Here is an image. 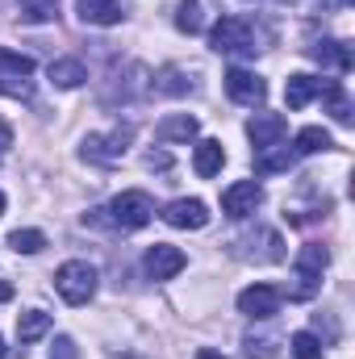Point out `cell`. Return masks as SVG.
I'll return each instance as SVG.
<instances>
[{
    "label": "cell",
    "instance_id": "obj_23",
    "mask_svg": "<svg viewBox=\"0 0 355 359\" xmlns=\"http://www.w3.org/2000/svg\"><path fill=\"white\" fill-rule=\"evenodd\" d=\"M288 347H293V359H326L322 339H318L314 330H297V334L288 339Z\"/></svg>",
    "mask_w": 355,
    "mask_h": 359
},
{
    "label": "cell",
    "instance_id": "obj_29",
    "mask_svg": "<svg viewBox=\"0 0 355 359\" xmlns=\"http://www.w3.org/2000/svg\"><path fill=\"white\" fill-rule=\"evenodd\" d=\"M168 163H172V159H168V155H163V151H159V155H155V151H151V155H147V168H168Z\"/></svg>",
    "mask_w": 355,
    "mask_h": 359
},
{
    "label": "cell",
    "instance_id": "obj_14",
    "mask_svg": "<svg viewBox=\"0 0 355 359\" xmlns=\"http://www.w3.org/2000/svg\"><path fill=\"white\" fill-rule=\"evenodd\" d=\"M222 163H226V151H222V142L217 138H205V142H196V151H192V172L201 180L217 176L222 172Z\"/></svg>",
    "mask_w": 355,
    "mask_h": 359
},
{
    "label": "cell",
    "instance_id": "obj_19",
    "mask_svg": "<svg viewBox=\"0 0 355 359\" xmlns=\"http://www.w3.org/2000/svg\"><path fill=\"white\" fill-rule=\"evenodd\" d=\"M196 117H188V113H176V117H168V121H159V142H188V138H196Z\"/></svg>",
    "mask_w": 355,
    "mask_h": 359
},
{
    "label": "cell",
    "instance_id": "obj_1",
    "mask_svg": "<svg viewBox=\"0 0 355 359\" xmlns=\"http://www.w3.org/2000/svg\"><path fill=\"white\" fill-rule=\"evenodd\" d=\"M151 217H155V201H151V192H142V188H126V192L113 196L105 209H92V217H84V222L109 226V230H142Z\"/></svg>",
    "mask_w": 355,
    "mask_h": 359
},
{
    "label": "cell",
    "instance_id": "obj_30",
    "mask_svg": "<svg viewBox=\"0 0 355 359\" xmlns=\"http://www.w3.org/2000/svg\"><path fill=\"white\" fill-rule=\"evenodd\" d=\"M4 301H13V284H8V280L0 276V305H4Z\"/></svg>",
    "mask_w": 355,
    "mask_h": 359
},
{
    "label": "cell",
    "instance_id": "obj_3",
    "mask_svg": "<svg viewBox=\"0 0 355 359\" xmlns=\"http://www.w3.org/2000/svg\"><path fill=\"white\" fill-rule=\"evenodd\" d=\"M55 292L67 305H88L96 297V268L84 264V259H67L63 268L55 271Z\"/></svg>",
    "mask_w": 355,
    "mask_h": 359
},
{
    "label": "cell",
    "instance_id": "obj_4",
    "mask_svg": "<svg viewBox=\"0 0 355 359\" xmlns=\"http://www.w3.org/2000/svg\"><path fill=\"white\" fill-rule=\"evenodd\" d=\"M209 46L217 55H255V29L247 17H222L213 29H209Z\"/></svg>",
    "mask_w": 355,
    "mask_h": 359
},
{
    "label": "cell",
    "instance_id": "obj_10",
    "mask_svg": "<svg viewBox=\"0 0 355 359\" xmlns=\"http://www.w3.org/2000/svg\"><path fill=\"white\" fill-rule=\"evenodd\" d=\"M226 92H230V100H239L247 109H260L267 100V84L255 72H247V67H230L226 72Z\"/></svg>",
    "mask_w": 355,
    "mask_h": 359
},
{
    "label": "cell",
    "instance_id": "obj_16",
    "mask_svg": "<svg viewBox=\"0 0 355 359\" xmlns=\"http://www.w3.org/2000/svg\"><path fill=\"white\" fill-rule=\"evenodd\" d=\"M318 92H322V80L301 72V76H288V84H284V100H288V109H305Z\"/></svg>",
    "mask_w": 355,
    "mask_h": 359
},
{
    "label": "cell",
    "instance_id": "obj_21",
    "mask_svg": "<svg viewBox=\"0 0 355 359\" xmlns=\"http://www.w3.org/2000/svg\"><path fill=\"white\" fill-rule=\"evenodd\" d=\"M46 330H51V313H42V309H25L17 318V339L21 343H38Z\"/></svg>",
    "mask_w": 355,
    "mask_h": 359
},
{
    "label": "cell",
    "instance_id": "obj_11",
    "mask_svg": "<svg viewBox=\"0 0 355 359\" xmlns=\"http://www.w3.org/2000/svg\"><path fill=\"white\" fill-rule=\"evenodd\" d=\"M142 268H147L151 280H172V276H180V271L188 268V255H184L180 247H172V243H155V247L147 251Z\"/></svg>",
    "mask_w": 355,
    "mask_h": 359
},
{
    "label": "cell",
    "instance_id": "obj_20",
    "mask_svg": "<svg viewBox=\"0 0 355 359\" xmlns=\"http://www.w3.org/2000/svg\"><path fill=\"white\" fill-rule=\"evenodd\" d=\"M335 142H330V134L322 130V126H305V130H297V138H293V151L297 155H318V151H330Z\"/></svg>",
    "mask_w": 355,
    "mask_h": 359
},
{
    "label": "cell",
    "instance_id": "obj_15",
    "mask_svg": "<svg viewBox=\"0 0 355 359\" xmlns=\"http://www.w3.org/2000/svg\"><path fill=\"white\" fill-rule=\"evenodd\" d=\"M309 55H314L322 67L351 72V50H347V42H339V38H322V42H314V46H309Z\"/></svg>",
    "mask_w": 355,
    "mask_h": 359
},
{
    "label": "cell",
    "instance_id": "obj_26",
    "mask_svg": "<svg viewBox=\"0 0 355 359\" xmlns=\"http://www.w3.org/2000/svg\"><path fill=\"white\" fill-rule=\"evenodd\" d=\"M155 88L168 92V96H184V92L192 88V84L184 80V72H180V67H163V72L155 76Z\"/></svg>",
    "mask_w": 355,
    "mask_h": 359
},
{
    "label": "cell",
    "instance_id": "obj_34",
    "mask_svg": "<svg viewBox=\"0 0 355 359\" xmlns=\"http://www.w3.org/2000/svg\"><path fill=\"white\" fill-rule=\"evenodd\" d=\"M0 217H4V192H0Z\"/></svg>",
    "mask_w": 355,
    "mask_h": 359
},
{
    "label": "cell",
    "instance_id": "obj_2",
    "mask_svg": "<svg viewBox=\"0 0 355 359\" xmlns=\"http://www.w3.org/2000/svg\"><path fill=\"white\" fill-rule=\"evenodd\" d=\"M330 264V251L322 243H305L293 259V288H288V301H309L318 288H322V271Z\"/></svg>",
    "mask_w": 355,
    "mask_h": 359
},
{
    "label": "cell",
    "instance_id": "obj_8",
    "mask_svg": "<svg viewBox=\"0 0 355 359\" xmlns=\"http://www.w3.org/2000/svg\"><path fill=\"white\" fill-rule=\"evenodd\" d=\"M260 205H264V188H260L255 180H239V184H230V188L222 192V213L234 217V222L251 217Z\"/></svg>",
    "mask_w": 355,
    "mask_h": 359
},
{
    "label": "cell",
    "instance_id": "obj_13",
    "mask_svg": "<svg viewBox=\"0 0 355 359\" xmlns=\"http://www.w3.org/2000/svg\"><path fill=\"white\" fill-rule=\"evenodd\" d=\"M76 13L84 25H117L126 17V8L117 0H76Z\"/></svg>",
    "mask_w": 355,
    "mask_h": 359
},
{
    "label": "cell",
    "instance_id": "obj_24",
    "mask_svg": "<svg viewBox=\"0 0 355 359\" xmlns=\"http://www.w3.org/2000/svg\"><path fill=\"white\" fill-rule=\"evenodd\" d=\"M8 247H13L17 255H38V251L46 247V234H42V230H13V234H8Z\"/></svg>",
    "mask_w": 355,
    "mask_h": 359
},
{
    "label": "cell",
    "instance_id": "obj_31",
    "mask_svg": "<svg viewBox=\"0 0 355 359\" xmlns=\"http://www.w3.org/2000/svg\"><path fill=\"white\" fill-rule=\"evenodd\" d=\"M4 147H13V130H8V126L0 121V151H4Z\"/></svg>",
    "mask_w": 355,
    "mask_h": 359
},
{
    "label": "cell",
    "instance_id": "obj_9",
    "mask_svg": "<svg viewBox=\"0 0 355 359\" xmlns=\"http://www.w3.org/2000/svg\"><path fill=\"white\" fill-rule=\"evenodd\" d=\"M163 222L172 230H205L209 226V205L196 196H180L172 205H163Z\"/></svg>",
    "mask_w": 355,
    "mask_h": 359
},
{
    "label": "cell",
    "instance_id": "obj_32",
    "mask_svg": "<svg viewBox=\"0 0 355 359\" xmlns=\"http://www.w3.org/2000/svg\"><path fill=\"white\" fill-rule=\"evenodd\" d=\"M196 359H226V355H222V351H209V347H201V351H196Z\"/></svg>",
    "mask_w": 355,
    "mask_h": 359
},
{
    "label": "cell",
    "instance_id": "obj_18",
    "mask_svg": "<svg viewBox=\"0 0 355 359\" xmlns=\"http://www.w3.org/2000/svg\"><path fill=\"white\" fill-rule=\"evenodd\" d=\"M51 80H55V88H80L88 80V67L80 59H55L51 63Z\"/></svg>",
    "mask_w": 355,
    "mask_h": 359
},
{
    "label": "cell",
    "instance_id": "obj_7",
    "mask_svg": "<svg viewBox=\"0 0 355 359\" xmlns=\"http://www.w3.org/2000/svg\"><path fill=\"white\" fill-rule=\"evenodd\" d=\"M280 301H284V292L276 284H251V288L239 292V313L251 318V322H267V318L280 313Z\"/></svg>",
    "mask_w": 355,
    "mask_h": 359
},
{
    "label": "cell",
    "instance_id": "obj_27",
    "mask_svg": "<svg viewBox=\"0 0 355 359\" xmlns=\"http://www.w3.org/2000/svg\"><path fill=\"white\" fill-rule=\"evenodd\" d=\"M243 347H247V355H251V359L276 355V343H272V339H255V334H247V339H243Z\"/></svg>",
    "mask_w": 355,
    "mask_h": 359
},
{
    "label": "cell",
    "instance_id": "obj_17",
    "mask_svg": "<svg viewBox=\"0 0 355 359\" xmlns=\"http://www.w3.org/2000/svg\"><path fill=\"white\" fill-rule=\"evenodd\" d=\"M293 155H297V151H288L284 142H276V147H264V151H255V172H264V176L288 172V168H293Z\"/></svg>",
    "mask_w": 355,
    "mask_h": 359
},
{
    "label": "cell",
    "instance_id": "obj_28",
    "mask_svg": "<svg viewBox=\"0 0 355 359\" xmlns=\"http://www.w3.org/2000/svg\"><path fill=\"white\" fill-rule=\"evenodd\" d=\"M55 359H76V343L63 334V339H55Z\"/></svg>",
    "mask_w": 355,
    "mask_h": 359
},
{
    "label": "cell",
    "instance_id": "obj_33",
    "mask_svg": "<svg viewBox=\"0 0 355 359\" xmlns=\"http://www.w3.org/2000/svg\"><path fill=\"white\" fill-rule=\"evenodd\" d=\"M8 355V347H4V334H0V359Z\"/></svg>",
    "mask_w": 355,
    "mask_h": 359
},
{
    "label": "cell",
    "instance_id": "obj_25",
    "mask_svg": "<svg viewBox=\"0 0 355 359\" xmlns=\"http://www.w3.org/2000/svg\"><path fill=\"white\" fill-rule=\"evenodd\" d=\"M55 13H59V0H21V21H29V25H42Z\"/></svg>",
    "mask_w": 355,
    "mask_h": 359
},
{
    "label": "cell",
    "instance_id": "obj_22",
    "mask_svg": "<svg viewBox=\"0 0 355 359\" xmlns=\"http://www.w3.org/2000/svg\"><path fill=\"white\" fill-rule=\"evenodd\" d=\"M176 29L180 34H201V29H205V8H201V0H180Z\"/></svg>",
    "mask_w": 355,
    "mask_h": 359
},
{
    "label": "cell",
    "instance_id": "obj_12",
    "mask_svg": "<svg viewBox=\"0 0 355 359\" xmlns=\"http://www.w3.org/2000/svg\"><path fill=\"white\" fill-rule=\"evenodd\" d=\"M247 138H251V147H255V151L276 147V142H284V138H288V121H284L280 113H255V117L247 121Z\"/></svg>",
    "mask_w": 355,
    "mask_h": 359
},
{
    "label": "cell",
    "instance_id": "obj_5",
    "mask_svg": "<svg viewBox=\"0 0 355 359\" xmlns=\"http://www.w3.org/2000/svg\"><path fill=\"white\" fill-rule=\"evenodd\" d=\"M29 76H34V59L0 46V92H8V96H34Z\"/></svg>",
    "mask_w": 355,
    "mask_h": 359
},
{
    "label": "cell",
    "instance_id": "obj_6",
    "mask_svg": "<svg viewBox=\"0 0 355 359\" xmlns=\"http://www.w3.org/2000/svg\"><path fill=\"white\" fill-rule=\"evenodd\" d=\"M130 138H134V126H117L113 134H88L84 147H80V155H84L88 163H117V159L126 155Z\"/></svg>",
    "mask_w": 355,
    "mask_h": 359
}]
</instances>
